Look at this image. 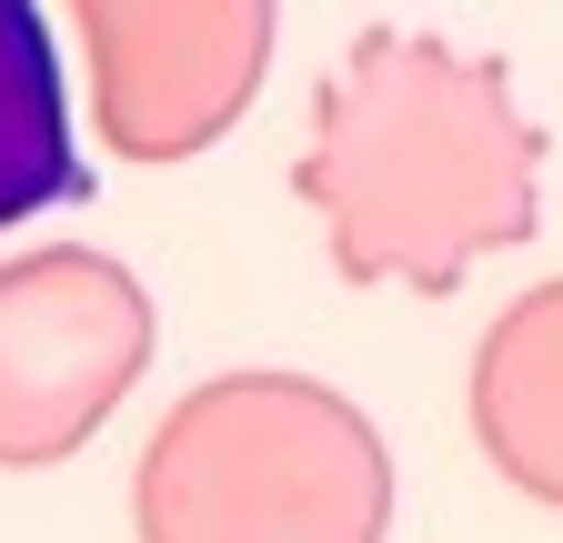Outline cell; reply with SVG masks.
<instances>
[{
	"label": "cell",
	"mask_w": 563,
	"mask_h": 543,
	"mask_svg": "<svg viewBox=\"0 0 563 543\" xmlns=\"http://www.w3.org/2000/svg\"><path fill=\"white\" fill-rule=\"evenodd\" d=\"M91 191L81 131H70V81L41 0H0V232Z\"/></svg>",
	"instance_id": "cell-1"
}]
</instances>
